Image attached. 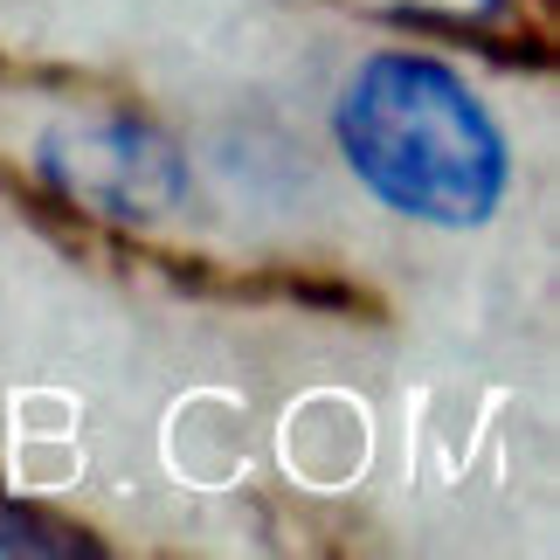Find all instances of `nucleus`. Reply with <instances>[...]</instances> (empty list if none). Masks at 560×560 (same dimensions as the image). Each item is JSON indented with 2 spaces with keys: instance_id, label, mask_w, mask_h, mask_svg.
<instances>
[{
  "instance_id": "f257e3e1",
  "label": "nucleus",
  "mask_w": 560,
  "mask_h": 560,
  "mask_svg": "<svg viewBox=\"0 0 560 560\" xmlns=\"http://www.w3.org/2000/svg\"><path fill=\"white\" fill-rule=\"evenodd\" d=\"M332 153L353 187L395 222L416 229H485L512 194V132L457 62L387 42L339 77L326 112Z\"/></svg>"
},
{
  "instance_id": "f03ea898",
  "label": "nucleus",
  "mask_w": 560,
  "mask_h": 560,
  "mask_svg": "<svg viewBox=\"0 0 560 560\" xmlns=\"http://www.w3.org/2000/svg\"><path fill=\"white\" fill-rule=\"evenodd\" d=\"M35 174L70 208L118 229H153L166 214H180L194 194V166L180 153V139L139 112L56 118L35 139Z\"/></svg>"
},
{
  "instance_id": "7ed1b4c3",
  "label": "nucleus",
  "mask_w": 560,
  "mask_h": 560,
  "mask_svg": "<svg viewBox=\"0 0 560 560\" xmlns=\"http://www.w3.org/2000/svg\"><path fill=\"white\" fill-rule=\"evenodd\" d=\"M353 8L408 35H491L512 0H353Z\"/></svg>"
},
{
  "instance_id": "20e7f679",
  "label": "nucleus",
  "mask_w": 560,
  "mask_h": 560,
  "mask_svg": "<svg viewBox=\"0 0 560 560\" xmlns=\"http://www.w3.org/2000/svg\"><path fill=\"white\" fill-rule=\"evenodd\" d=\"M0 553H8V560H21V553L56 560V553H77V533H70V526H56V520H42V512H14V505H0Z\"/></svg>"
}]
</instances>
